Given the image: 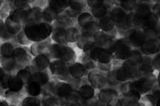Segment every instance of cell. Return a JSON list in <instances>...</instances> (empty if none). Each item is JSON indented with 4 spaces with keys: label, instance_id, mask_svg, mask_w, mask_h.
<instances>
[{
    "label": "cell",
    "instance_id": "obj_1",
    "mask_svg": "<svg viewBox=\"0 0 160 106\" xmlns=\"http://www.w3.org/2000/svg\"><path fill=\"white\" fill-rule=\"evenodd\" d=\"M23 30L31 41L37 43L51 38L53 26L46 22L32 23L25 24L23 26Z\"/></svg>",
    "mask_w": 160,
    "mask_h": 106
},
{
    "label": "cell",
    "instance_id": "obj_2",
    "mask_svg": "<svg viewBox=\"0 0 160 106\" xmlns=\"http://www.w3.org/2000/svg\"><path fill=\"white\" fill-rule=\"evenodd\" d=\"M132 46L129 43L128 38H120L112 43L110 48L112 55L121 59H128L132 52Z\"/></svg>",
    "mask_w": 160,
    "mask_h": 106
},
{
    "label": "cell",
    "instance_id": "obj_3",
    "mask_svg": "<svg viewBox=\"0 0 160 106\" xmlns=\"http://www.w3.org/2000/svg\"><path fill=\"white\" fill-rule=\"evenodd\" d=\"M152 12H153L152 11L150 5L149 4L144 3V2L138 3L135 11H134L136 18L137 29H140L141 23L150 16Z\"/></svg>",
    "mask_w": 160,
    "mask_h": 106
},
{
    "label": "cell",
    "instance_id": "obj_4",
    "mask_svg": "<svg viewBox=\"0 0 160 106\" xmlns=\"http://www.w3.org/2000/svg\"><path fill=\"white\" fill-rule=\"evenodd\" d=\"M50 58L47 54H41L35 57L32 61V69L35 72L43 71L50 66Z\"/></svg>",
    "mask_w": 160,
    "mask_h": 106
},
{
    "label": "cell",
    "instance_id": "obj_5",
    "mask_svg": "<svg viewBox=\"0 0 160 106\" xmlns=\"http://www.w3.org/2000/svg\"><path fill=\"white\" fill-rule=\"evenodd\" d=\"M31 9H32V7H29V8L26 9L14 8L9 12L8 16L14 21L24 25L25 23L27 22Z\"/></svg>",
    "mask_w": 160,
    "mask_h": 106
},
{
    "label": "cell",
    "instance_id": "obj_6",
    "mask_svg": "<svg viewBox=\"0 0 160 106\" xmlns=\"http://www.w3.org/2000/svg\"><path fill=\"white\" fill-rule=\"evenodd\" d=\"M128 39L132 47L141 48L146 42L143 31L142 29H133L128 34Z\"/></svg>",
    "mask_w": 160,
    "mask_h": 106
},
{
    "label": "cell",
    "instance_id": "obj_7",
    "mask_svg": "<svg viewBox=\"0 0 160 106\" xmlns=\"http://www.w3.org/2000/svg\"><path fill=\"white\" fill-rule=\"evenodd\" d=\"M50 70L51 73L57 75L58 76L67 77L70 74L69 72V67L67 64L63 62L60 59H56L50 64Z\"/></svg>",
    "mask_w": 160,
    "mask_h": 106
},
{
    "label": "cell",
    "instance_id": "obj_8",
    "mask_svg": "<svg viewBox=\"0 0 160 106\" xmlns=\"http://www.w3.org/2000/svg\"><path fill=\"white\" fill-rule=\"evenodd\" d=\"M94 39L95 45L98 47L104 49H109V50L112 43L114 42L113 36L112 35L102 31L98 33L94 37Z\"/></svg>",
    "mask_w": 160,
    "mask_h": 106
},
{
    "label": "cell",
    "instance_id": "obj_9",
    "mask_svg": "<svg viewBox=\"0 0 160 106\" xmlns=\"http://www.w3.org/2000/svg\"><path fill=\"white\" fill-rule=\"evenodd\" d=\"M52 41L51 38H49L43 41H41V42L33 43L30 47L31 53L35 57L41 54L46 53L48 48L52 44Z\"/></svg>",
    "mask_w": 160,
    "mask_h": 106
},
{
    "label": "cell",
    "instance_id": "obj_10",
    "mask_svg": "<svg viewBox=\"0 0 160 106\" xmlns=\"http://www.w3.org/2000/svg\"><path fill=\"white\" fill-rule=\"evenodd\" d=\"M128 14V13L121 8L120 6H116L113 7L110 11V16L114 21L115 25L117 26H120L125 24Z\"/></svg>",
    "mask_w": 160,
    "mask_h": 106
},
{
    "label": "cell",
    "instance_id": "obj_11",
    "mask_svg": "<svg viewBox=\"0 0 160 106\" xmlns=\"http://www.w3.org/2000/svg\"><path fill=\"white\" fill-rule=\"evenodd\" d=\"M54 43L61 45H68L66 35V28L63 27H53V32L51 36Z\"/></svg>",
    "mask_w": 160,
    "mask_h": 106
},
{
    "label": "cell",
    "instance_id": "obj_12",
    "mask_svg": "<svg viewBox=\"0 0 160 106\" xmlns=\"http://www.w3.org/2000/svg\"><path fill=\"white\" fill-rule=\"evenodd\" d=\"M12 58L18 65H27L30 63V57L24 48L17 47L15 48Z\"/></svg>",
    "mask_w": 160,
    "mask_h": 106
},
{
    "label": "cell",
    "instance_id": "obj_13",
    "mask_svg": "<svg viewBox=\"0 0 160 106\" xmlns=\"http://www.w3.org/2000/svg\"><path fill=\"white\" fill-rule=\"evenodd\" d=\"M140 48L141 51L146 55H155L160 52V45L156 39L146 41Z\"/></svg>",
    "mask_w": 160,
    "mask_h": 106
},
{
    "label": "cell",
    "instance_id": "obj_14",
    "mask_svg": "<svg viewBox=\"0 0 160 106\" xmlns=\"http://www.w3.org/2000/svg\"><path fill=\"white\" fill-rule=\"evenodd\" d=\"M77 46L84 51L90 50L95 45L94 37L81 33L78 40L76 42Z\"/></svg>",
    "mask_w": 160,
    "mask_h": 106
},
{
    "label": "cell",
    "instance_id": "obj_15",
    "mask_svg": "<svg viewBox=\"0 0 160 106\" xmlns=\"http://www.w3.org/2000/svg\"><path fill=\"white\" fill-rule=\"evenodd\" d=\"M43 9L39 7H33L30 9L29 16L25 24L32 23H39L43 21ZM24 24V25H25Z\"/></svg>",
    "mask_w": 160,
    "mask_h": 106
},
{
    "label": "cell",
    "instance_id": "obj_16",
    "mask_svg": "<svg viewBox=\"0 0 160 106\" xmlns=\"http://www.w3.org/2000/svg\"><path fill=\"white\" fill-rule=\"evenodd\" d=\"M99 27L102 32L109 33L115 29L116 25L114 21L112 19L110 16H105L102 19H99L98 21Z\"/></svg>",
    "mask_w": 160,
    "mask_h": 106
},
{
    "label": "cell",
    "instance_id": "obj_17",
    "mask_svg": "<svg viewBox=\"0 0 160 106\" xmlns=\"http://www.w3.org/2000/svg\"><path fill=\"white\" fill-rule=\"evenodd\" d=\"M73 89L69 84L63 82L58 83L56 87V94L61 98H66L73 92Z\"/></svg>",
    "mask_w": 160,
    "mask_h": 106
},
{
    "label": "cell",
    "instance_id": "obj_18",
    "mask_svg": "<svg viewBox=\"0 0 160 106\" xmlns=\"http://www.w3.org/2000/svg\"><path fill=\"white\" fill-rule=\"evenodd\" d=\"M75 59H76V53H75V51L69 46L63 45V48H62L60 59H59L67 64L74 62Z\"/></svg>",
    "mask_w": 160,
    "mask_h": 106
},
{
    "label": "cell",
    "instance_id": "obj_19",
    "mask_svg": "<svg viewBox=\"0 0 160 106\" xmlns=\"http://www.w3.org/2000/svg\"><path fill=\"white\" fill-rule=\"evenodd\" d=\"M43 21L52 24L57 19L58 13L50 6L45 7L43 9Z\"/></svg>",
    "mask_w": 160,
    "mask_h": 106
},
{
    "label": "cell",
    "instance_id": "obj_20",
    "mask_svg": "<svg viewBox=\"0 0 160 106\" xmlns=\"http://www.w3.org/2000/svg\"><path fill=\"white\" fill-rule=\"evenodd\" d=\"M4 24L7 30L14 35H17L23 29V25L14 21L9 16L5 19Z\"/></svg>",
    "mask_w": 160,
    "mask_h": 106
},
{
    "label": "cell",
    "instance_id": "obj_21",
    "mask_svg": "<svg viewBox=\"0 0 160 106\" xmlns=\"http://www.w3.org/2000/svg\"><path fill=\"white\" fill-rule=\"evenodd\" d=\"M100 31L101 30H100V28L99 27L98 22H97L96 21H93L90 23L89 24H88L85 27L81 28V33H84V34L90 35L91 37H95Z\"/></svg>",
    "mask_w": 160,
    "mask_h": 106
},
{
    "label": "cell",
    "instance_id": "obj_22",
    "mask_svg": "<svg viewBox=\"0 0 160 106\" xmlns=\"http://www.w3.org/2000/svg\"><path fill=\"white\" fill-rule=\"evenodd\" d=\"M48 5L56 10L59 14L63 13L66 11V9L69 7V1L67 0H52L48 1Z\"/></svg>",
    "mask_w": 160,
    "mask_h": 106
},
{
    "label": "cell",
    "instance_id": "obj_23",
    "mask_svg": "<svg viewBox=\"0 0 160 106\" xmlns=\"http://www.w3.org/2000/svg\"><path fill=\"white\" fill-rule=\"evenodd\" d=\"M48 79H49V76H48L47 72L45 71H37L32 75L29 82L34 81L37 83V84H40L41 86H43L48 84Z\"/></svg>",
    "mask_w": 160,
    "mask_h": 106
},
{
    "label": "cell",
    "instance_id": "obj_24",
    "mask_svg": "<svg viewBox=\"0 0 160 106\" xmlns=\"http://www.w3.org/2000/svg\"><path fill=\"white\" fill-rule=\"evenodd\" d=\"M69 72L74 79H80L86 72V67L81 63H73L69 67Z\"/></svg>",
    "mask_w": 160,
    "mask_h": 106
},
{
    "label": "cell",
    "instance_id": "obj_25",
    "mask_svg": "<svg viewBox=\"0 0 160 106\" xmlns=\"http://www.w3.org/2000/svg\"><path fill=\"white\" fill-rule=\"evenodd\" d=\"M159 18L157 16L155 12H152L150 16L148 19L143 21L140 24V29H144V28H156L159 24Z\"/></svg>",
    "mask_w": 160,
    "mask_h": 106
},
{
    "label": "cell",
    "instance_id": "obj_26",
    "mask_svg": "<svg viewBox=\"0 0 160 106\" xmlns=\"http://www.w3.org/2000/svg\"><path fill=\"white\" fill-rule=\"evenodd\" d=\"M24 83L21 80L17 75L12 76L9 81L8 89L13 92H19L23 89Z\"/></svg>",
    "mask_w": 160,
    "mask_h": 106
},
{
    "label": "cell",
    "instance_id": "obj_27",
    "mask_svg": "<svg viewBox=\"0 0 160 106\" xmlns=\"http://www.w3.org/2000/svg\"><path fill=\"white\" fill-rule=\"evenodd\" d=\"M81 35V32L78 28L75 26H71L66 28V35L67 40L68 43H76L78 40L80 36Z\"/></svg>",
    "mask_w": 160,
    "mask_h": 106
},
{
    "label": "cell",
    "instance_id": "obj_28",
    "mask_svg": "<svg viewBox=\"0 0 160 106\" xmlns=\"http://www.w3.org/2000/svg\"><path fill=\"white\" fill-rule=\"evenodd\" d=\"M116 95L117 94H115V90L112 89H105L102 90L100 94L99 99L100 102L109 105V103L112 101V100L115 98Z\"/></svg>",
    "mask_w": 160,
    "mask_h": 106
},
{
    "label": "cell",
    "instance_id": "obj_29",
    "mask_svg": "<svg viewBox=\"0 0 160 106\" xmlns=\"http://www.w3.org/2000/svg\"><path fill=\"white\" fill-rule=\"evenodd\" d=\"M108 11V8L107 5L105 4V2L102 4H100L98 6L94 7L91 9V14L92 16L95 19H100L104 16H106Z\"/></svg>",
    "mask_w": 160,
    "mask_h": 106
},
{
    "label": "cell",
    "instance_id": "obj_30",
    "mask_svg": "<svg viewBox=\"0 0 160 106\" xmlns=\"http://www.w3.org/2000/svg\"><path fill=\"white\" fill-rule=\"evenodd\" d=\"M140 70L144 71V73H152L154 70L153 61L148 57H143L142 60L140 63Z\"/></svg>",
    "mask_w": 160,
    "mask_h": 106
},
{
    "label": "cell",
    "instance_id": "obj_31",
    "mask_svg": "<svg viewBox=\"0 0 160 106\" xmlns=\"http://www.w3.org/2000/svg\"><path fill=\"white\" fill-rule=\"evenodd\" d=\"M78 21V25L81 28H82L86 26L88 24H89L90 23H91L95 21L94 17L92 16L91 13L89 12H82L81 14L79 15V16L77 19Z\"/></svg>",
    "mask_w": 160,
    "mask_h": 106
},
{
    "label": "cell",
    "instance_id": "obj_32",
    "mask_svg": "<svg viewBox=\"0 0 160 106\" xmlns=\"http://www.w3.org/2000/svg\"><path fill=\"white\" fill-rule=\"evenodd\" d=\"M27 90L30 96L37 97L42 91V86L34 81H31L27 84Z\"/></svg>",
    "mask_w": 160,
    "mask_h": 106
},
{
    "label": "cell",
    "instance_id": "obj_33",
    "mask_svg": "<svg viewBox=\"0 0 160 106\" xmlns=\"http://www.w3.org/2000/svg\"><path fill=\"white\" fill-rule=\"evenodd\" d=\"M112 53L109 49L102 48L98 58V61L101 64H108L112 60Z\"/></svg>",
    "mask_w": 160,
    "mask_h": 106
},
{
    "label": "cell",
    "instance_id": "obj_34",
    "mask_svg": "<svg viewBox=\"0 0 160 106\" xmlns=\"http://www.w3.org/2000/svg\"><path fill=\"white\" fill-rule=\"evenodd\" d=\"M79 93L81 94L82 98L84 100H89L92 99V97L94 96V89H92V86H88V85H84L80 88Z\"/></svg>",
    "mask_w": 160,
    "mask_h": 106
},
{
    "label": "cell",
    "instance_id": "obj_35",
    "mask_svg": "<svg viewBox=\"0 0 160 106\" xmlns=\"http://www.w3.org/2000/svg\"><path fill=\"white\" fill-rule=\"evenodd\" d=\"M16 48L13 45V43L9 42H6L2 44L1 45V54L2 57L4 58H9L12 57L13 53H14V49Z\"/></svg>",
    "mask_w": 160,
    "mask_h": 106
},
{
    "label": "cell",
    "instance_id": "obj_36",
    "mask_svg": "<svg viewBox=\"0 0 160 106\" xmlns=\"http://www.w3.org/2000/svg\"><path fill=\"white\" fill-rule=\"evenodd\" d=\"M142 31L146 41L155 40L159 36V31L157 27L151 28H144V29H142Z\"/></svg>",
    "mask_w": 160,
    "mask_h": 106
},
{
    "label": "cell",
    "instance_id": "obj_37",
    "mask_svg": "<svg viewBox=\"0 0 160 106\" xmlns=\"http://www.w3.org/2000/svg\"><path fill=\"white\" fill-rule=\"evenodd\" d=\"M119 6L126 12H132L135 11L138 2L136 1H130V0H121L119 2Z\"/></svg>",
    "mask_w": 160,
    "mask_h": 106
},
{
    "label": "cell",
    "instance_id": "obj_38",
    "mask_svg": "<svg viewBox=\"0 0 160 106\" xmlns=\"http://www.w3.org/2000/svg\"><path fill=\"white\" fill-rule=\"evenodd\" d=\"M16 39L18 43L24 46L32 45L33 43L32 41H31L29 39V38L27 37V35H26V33L23 29L17 35H16Z\"/></svg>",
    "mask_w": 160,
    "mask_h": 106
},
{
    "label": "cell",
    "instance_id": "obj_39",
    "mask_svg": "<svg viewBox=\"0 0 160 106\" xmlns=\"http://www.w3.org/2000/svg\"><path fill=\"white\" fill-rule=\"evenodd\" d=\"M60 100L56 97L52 96V95H45L42 100L43 106H56L58 105Z\"/></svg>",
    "mask_w": 160,
    "mask_h": 106
},
{
    "label": "cell",
    "instance_id": "obj_40",
    "mask_svg": "<svg viewBox=\"0 0 160 106\" xmlns=\"http://www.w3.org/2000/svg\"><path fill=\"white\" fill-rule=\"evenodd\" d=\"M86 4L87 2L78 1V0H75V1L70 0V1H69V7L72 9L75 10V11L82 13V9H84V7L86 6Z\"/></svg>",
    "mask_w": 160,
    "mask_h": 106
},
{
    "label": "cell",
    "instance_id": "obj_41",
    "mask_svg": "<svg viewBox=\"0 0 160 106\" xmlns=\"http://www.w3.org/2000/svg\"><path fill=\"white\" fill-rule=\"evenodd\" d=\"M22 106H41V101L37 97L29 96L23 100Z\"/></svg>",
    "mask_w": 160,
    "mask_h": 106
},
{
    "label": "cell",
    "instance_id": "obj_42",
    "mask_svg": "<svg viewBox=\"0 0 160 106\" xmlns=\"http://www.w3.org/2000/svg\"><path fill=\"white\" fill-rule=\"evenodd\" d=\"M32 75V74H31V72L27 70L26 69H23L18 71L17 76L24 83V84H27L29 82V80L31 79Z\"/></svg>",
    "mask_w": 160,
    "mask_h": 106
},
{
    "label": "cell",
    "instance_id": "obj_43",
    "mask_svg": "<svg viewBox=\"0 0 160 106\" xmlns=\"http://www.w3.org/2000/svg\"><path fill=\"white\" fill-rule=\"evenodd\" d=\"M0 30H1L0 35H1V38L3 40H9L14 38V35L12 34L11 33H9L7 30L6 27H5L4 21H1V28H0Z\"/></svg>",
    "mask_w": 160,
    "mask_h": 106
},
{
    "label": "cell",
    "instance_id": "obj_44",
    "mask_svg": "<svg viewBox=\"0 0 160 106\" xmlns=\"http://www.w3.org/2000/svg\"><path fill=\"white\" fill-rule=\"evenodd\" d=\"M29 1H23V0H18V1H13L12 3L14 4V8L17 9H26L31 7Z\"/></svg>",
    "mask_w": 160,
    "mask_h": 106
},
{
    "label": "cell",
    "instance_id": "obj_45",
    "mask_svg": "<svg viewBox=\"0 0 160 106\" xmlns=\"http://www.w3.org/2000/svg\"><path fill=\"white\" fill-rule=\"evenodd\" d=\"M153 64L154 69H157V70H160V53L157 54V55H156L155 58H154Z\"/></svg>",
    "mask_w": 160,
    "mask_h": 106
},
{
    "label": "cell",
    "instance_id": "obj_46",
    "mask_svg": "<svg viewBox=\"0 0 160 106\" xmlns=\"http://www.w3.org/2000/svg\"><path fill=\"white\" fill-rule=\"evenodd\" d=\"M156 14H157V16H159V18H160V4L157 5V12H155Z\"/></svg>",
    "mask_w": 160,
    "mask_h": 106
},
{
    "label": "cell",
    "instance_id": "obj_47",
    "mask_svg": "<svg viewBox=\"0 0 160 106\" xmlns=\"http://www.w3.org/2000/svg\"><path fill=\"white\" fill-rule=\"evenodd\" d=\"M155 104H156V106H160V98L156 102Z\"/></svg>",
    "mask_w": 160,
    "mask_h": 106
},
{
    "label": "cell",
    "instance_id": "obj_48",
    "mask_svg": "<svg viewBox=\"0 0 160 106\" xmlns=\"http://www.w3.org/2000/svg\"><path fill=\"white\" fill-rule=\"evenodd\" d=\"M157 83H158L159 86H160V73L159 74V76H158V79H157Z\"/></svg>",
    "mask_w": 160,
    "mask_h": 106
},
{
    "label": "cell",
    "instance_id": "obj_49",
    "mask_svg": "<svg viewBox=\"0 0 160 106\" xmlns=\"http://www.w3.org/2000/svg\"><path fill=\"white\" fill-rule=\"evenodd\" d=\"M128 106H140V105H139L138 104H137V103H133V104L130 105H128Z\"/></svg>",
    "mask_w": 160,
    "mask_h": 106
},
{
    "label": "cell",
    "instance_id": "obj_50",
    "mask_svg": "<svg viewBox=\"0 0 160 106\" xmlns=\"http://www.w3.org/2000/svg\"><path fill=\"white\" fill-rule=\"evenodd\" d=\"M156 40H157V41H158V43H159V45H160V35L159 36V37H158V38H157V39H156Z\"/></svg>",
    "mask_w": 160,
    "mask_h": 106
},
{
    "label": "cell",
    "instance_id": "obj_51",
    "mask_svg": "<svg viewBox=\"0 0 160 106\" xmlns=\"http://www.w3.org/2000/svg\"></svg>",
    "mask_w": 160,
    "mask_h": 106
}]
</instances>
